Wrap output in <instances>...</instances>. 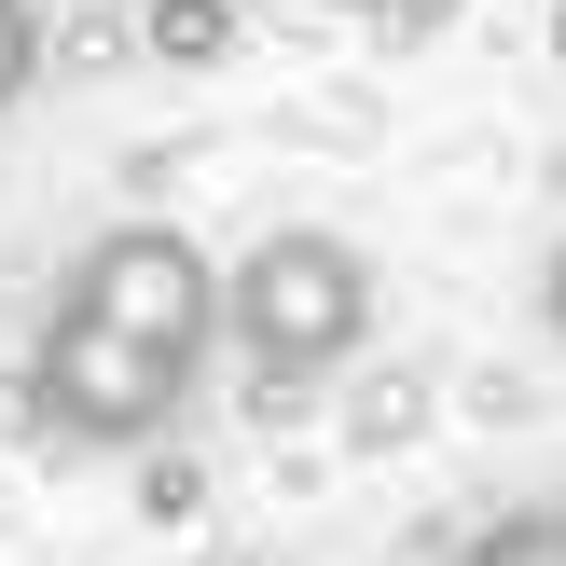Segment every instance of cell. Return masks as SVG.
Listing matches in <instances>:
<instances>
[{
  "label": "cell",
  "mask_w": 566,
  "mask_h": 566,
  "mask_svg": "<svg viewBox=\"0 0 566 566\" xmlns=\"http://www.w3.org/2000/svg\"><path fill=\"white\" fill-rule=\"evenodd\" d=\"M221 332H235V359L291 401V387L346 374L359 346H374V263H359V235H332V221H276L249 263H221Z\"/></svg>",
  "instance_id": "obj_1"
},
{
  "label": "cell",
  "mask_w": 566,
  "mask_h": 566,
  "mask_svg": "<svg viewBox=\"0 0 566 566\" xmlns=\"http://www.w3.org/2000/svg\"><path fill=\"white\" fill-rule=\"evenodd\" d=\"M553 55H566V0H553Z\"/></svg>",
  "instance_id": "obj_8"
},
{
  "label": "cell",
  "mask_w": 566,
  "mask_h": 566,
  "mask_svg": "<svg viewBox=\"0 0 566 566\" xmlns=\"http://www.w3.org/2000/svg\"><path fill=\"white\" fill-rule=\"evenodd\" d=\"M55 70V42H42V14H28V0H0V111L28 97V83Z\"/></svg>",
  "instance_id": "obj_6"
},
{
  "label": "cell",
  "mask_w": 566,
  "mask_h": 566,
  "mask_svg": "<svg viewBox=\"0 0 566 566\" xmlns=\"http://www.w3.org/2000/svg\"><path fill=\"white\" fill-rule=\"evenodd\" d=\"M70 318L125 332V346L180 359V374H208V332H221V263L180 235V221H111V235L70 249Z\"/></svg>",
  "instance_id": "obj_2"
},
{
  "label": "cell",
  "mask_w": 566,
  "mask_h": 566,
  "mask_svg": "<svg viewBox=\"0 0 566 566\" xmlns=\"http://www.w3.org/2000/svg\"><path fill=\"white\" fill-rule=\"evenodd\" d=\"M539 318L566 332V235H553V263H539Z\"/></svg>",
  "instance_id": "obj_7"
},
{
  "label": "cell",
  "mask_w": 566,
  "mask_h": 566,
  "mask_svg": "<svg viewBox=\"0 0 566 566\" xmlns=\"http://www.w3.org/2000/svg\"><path fill=\"white\" fill-rule=\"evenodd\" d=\"M14 401L42 415L55 442H166V429H180V401H193V374L55 304L42 346H28V387H14Z\"/></svg>",
  "instance_id": "obj_3"
},
{
  "label": "cell",
  "mask_w": 566,
  "mask_h": 566,
  "mask_svg": "<svg viewBox=\"0 0 566 566\" xmlns=\"http://www.w3.org/2000/svg\"><path fill=\"white\" fill-rule=\"evenodd\" d=\"M457 566H566V497H539V512H497Z\"/></svg>",
  "instance_id": "obj_5"
},
{
  "label": "cell",
  "mask_w": 566,
  "mask_h": 566,
  "mask_svg": "<svg viewBox=\"0 0 566 566\" xmlns=\"http://www.w3.org/2000/svg\"><path fill=\"white\" fill-rule=\"evenodd\" d=\"M138 42H153L166 70H221V55H235V0H153Z\"/></svg>",
  "instance_id": "obj_4"
}]
</instances>
